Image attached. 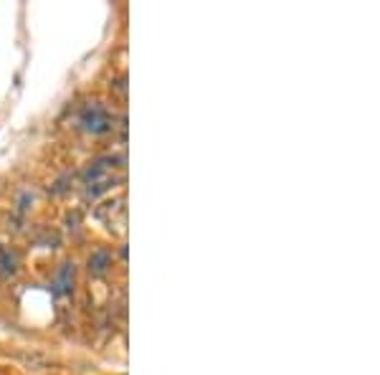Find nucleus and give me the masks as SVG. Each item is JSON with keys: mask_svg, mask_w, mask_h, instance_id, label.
<instances>
[{"mask_svg": "<svg viewBox=\"0 0 380 375\" xmlns=\"http://www.w3.org/2000/svg\"><path fill=\"white\" fill-rule=\"evenodd\" d=\"M79 122L84 125V130L94 134H101L109 130V112L101 107V104H86L84 110H81V117Z\"/></svg>", "mask_w": 380, "mask_h": 375, "instance_id": "nucleus-1", "label": "nucleus"}, {"mask_svg": "<svg viewBox=\"0 0 380 375\" xmlns=\"http://www.w3.org/2000/svg\"><path fill=\"white\" fill-rule=\"evenodd\" d=\"M109 266V254L107 251H97L92 259H89V269L92 272H97V274H101L104 269Z\"/></svg>", "mask_w": 380, "mask_h": 375, "instance_id": "nucleus-2", "label": "nucleus"}, {"mask_svg": "<svg viewBox=\"0 0 380 375\" xmlns=\"http://www.w3.org/2000/svg\"><path fill=\"white\" fill-rule=\"evenodd\" d=\"M13 264H16L13 254H8L6 249H0V276H3V274H10V272H13Z\"/></svg>", "mask_w": 380, "mask_h": 375, "instance_id": "nucleus-3", "label": "nucleus"}]
</instances>
